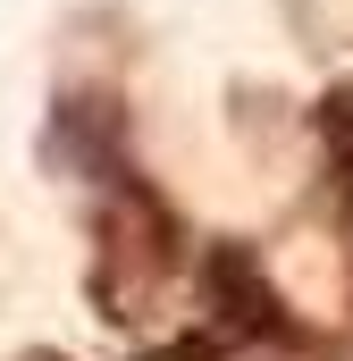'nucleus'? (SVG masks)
I'll return each mask as SVG.
<instances>
[{
  "instance_id": "1",
  "label": "nucleus",
  "mask_w": 353,
  "mask_h": 361,
  "mask_svg": "<svg viewBox=\"0 0 353 361\" xmlns=\"http://www.w3.org/2000/svg\"><path fill=\"white\" fill-rule=\"evenodd\" d=\"M92 193H101V219H92V302H101V319L135 328L160 302V286L185 269V219L135 160L118 177H101Z\"/></svg>"
},
{
  "instance_id": "2",
  "label": "nucleus",
  "mask_w": 353,
  "mask_h": 361,
  "mask_svg": "<svg viewBox=\"0 0 353 361\" xmlns=\"http://www.w3.org/2000/svg\"><path fill=\"white\" fill-rule=\"evenodd\" d=\"M193 286H202V328H219L227 353H244V345H261V353H303V345H311V328L294 319V302L277 294V277L261 269L253 244H236V235H227V244H202Z\"/></svg>"
},
{
  "instance_id": "3",
  "label": "nucleus",
  "mask_w": 353,
  "mask_h": 361,
  "mask_svg": "<svg viewBox=\"0 0 353 361\" xmlns=\"http://www.w3.org/2000/svg\"><path fill=\"white\" fill-rule=\"evenodd\" d=\"M42 160L76 185L118 177L135 152H126V101L109 85H59L51 109H42Z\"/></svg>"
},
{
  "instance_id": "4",
  "label": "nucleus",
  "mask_w": 353,
  "mask_h": 361,
  "mask_svg": "<svg viewBox=\"0 0 353 361\" xmlns=\"http://www.w3.org/2000/svg\"><path fill=\"white\" fill-rule=\"evenodd\" d=\"M311 143H320V177H328V193H337V210H345V227H353V85L320 92Z\"/></svg>"
},
{
  "instance_id": "5",
  "label": "nucleus",
  "mask_w": 353,
  "mask_h": 361,
  "mask_svg": "<svg viewBox=\"0 0 353 361\" xmlns=\"http://www.w3.org/2000/svg\"><path fill=\"white\" fill-rule=\"evenodd\" d=\"M135 361H227V336L219 328H185V336H169V345H152Z\"/></svg>"
},
{
  "instance_id": "6",
  "label": "nucleus",
  "mask_w": 353,
  "mask_h": 361,
  "mask_svg": "<svg viewBox=\"0 0 353 361\" xmlns=\"http://www.w3.org/2000/svg\"><path fill=\"white\" fill-rule=\"evenodd\" d=\"M34 361H59V353H34Z\"/></svg>"
}]
</instances>
